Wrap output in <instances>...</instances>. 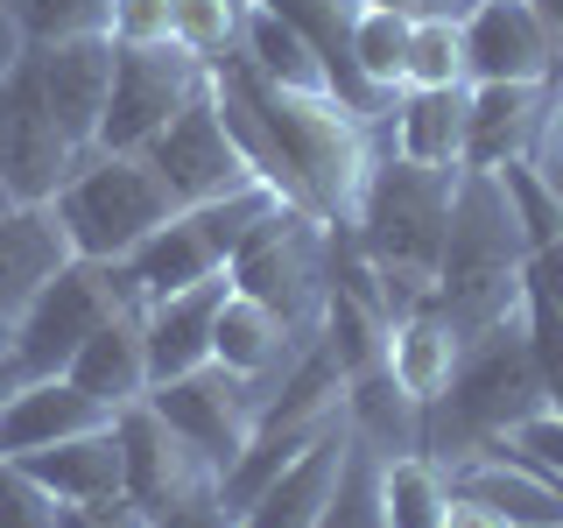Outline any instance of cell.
Instances as JSON below:
<instances>
[{"label": "cell", "instance_id": "1", "mask_svg": "<svg viewBox=\"0 0 563 528\" xmlns=\"http://www.w3.org/2000/svg\"><path fill=\"white\" fill-rule=\"evenodd\" d=\"M211 70L246 99V113L261 120L268 148L282 155L289 205L310 211V219H324V226H345L352 205H360L366 169H374V155H366V120L331 92H289V85L261 78L240 50H225Z\"/></svg>", "mask_w": 563, "mask_h": 528}, {"label": "cell", "instance_id": "2", "mask_svg": "<svg viewBox=\"0 0 563 528\" xmlns=\"http://www.w3.org/2000/svg\"><path fill=\"white\" fill-rule=\"evenodd\" d=\"M457 169L465 163H409V155H387V163L366 169L360 205H352V219H345V233L360 246V261L374 268L380 304H387L395 324L430 304L451 198H457Z\"/></svg>", "mask_w": 563, "mask_h": 528}, {"label": "cell", "instance_id": "3", "mask_svg": "<svg viewBox=\"0 0 563 528\" xmlns=\"http://www.w3.org/2000/svg\"><path fill=\"white\" fill-rule=\"evenodd\" d=\"M550 416V395H542V374H536V352H528V331H521V310L500 317V324L472 331L457 345V366H451V387L437 402H422V430H416V451L451 465V458L479 451V444H500L515 437L521 422Z\"/></svg>", "mask_w": 563, "mask_h": 528}, {"label": "cell", "instance_id": "4", "mask_svg": "<svg viewBox=\"0 0 563 528\" xmlns=\"http://www.w3.org/2000/svg\"><path fill=\"white\" fill-rule=\"evenodd\" d=\"M521 268H528V240L507 211V190L493 169H457V198L444 226V254H437L430 282V317H444L457 339L500 324L521 310Z\"/></svg>", "mask_w": 563, "mask_h": 528}, {"label": "cell", "instance_id": "5", "mask_svg": "<svg viewBox=\"0 0 563 528\" xmlns=\"http://www.w3.org/2000/svg\"><path fill=\"white\" fill-rule=\"evenodd\" d=\"M49 211H57L70 254L128 261L134 246L176 211V198H169L163 176L148 169L141 148H99V155H85V169L49 198Z\"/></svg>", "mask_w": 563, "mask_h": 528}, {"label": "cell", "instance_id": "6", "mask_svg": "<svg viewBox=\"0 0 563 528\" xmlns=\"http://www.w3.org/2000/svg\"><path fill=\"white\" fill-rule=\"evenodd\" d=\"M148 310L128 275V261H92V254H70L57 275L43 282V296L14 317L8 331V352L14 366H22L29 381H49L70 366V352H78L85 339H92L99 324H113V317H134Z\"/></svg>", "mask_w": 563, "mask_h": 528}, {"label": "cell", "instance_id": "7", "mask_svg": "<svg viewBox=\"0 0 563 528\" xmlns=\"http://www.w3.org/2000/svg\"><path fill=\"white\" fill-rule=\"evenodd\" d=\"M275 205H282V198H275L268 184H240V190H225V198H205V205H176L169 219L128 254V275H134L141 304H155V296H176V289H190V282L225 275L233 246L254 233V226L268 219Z\"/></svg>", "mask_w": 563, "mask_h": 528}, {"label": "cell", "instance_id": "8", "mask_svg": "<svg viewBox=\"0 0 563 528\" xmlns=\"http://www.w3.org/2000/svg\"><path fill=\"white\" fill-rule=\"evenodd\" d=\"M324 240H331L324 219H310V211H296V205H275L268 219L233 246L225 275H233L240 296H261V304L282 310L296 331H317L324 324V289H331L324 282Z\"/></svg>", "mask_w": 563, "mask_h": 528}, {"label": "cell", "instance_id": "9", "mask_svg": "<svg viewBox=\"0 0 563 528\" xmlns=\"http://www.w3.org/2000/svg\"><path fill=\"white\" fill-rule=\"evenodd\" d=\"M85 169V148L57 128L35 78V57L22 50V64L0 78V184L14 205H49L70 176Z\"/></svg>", "mask_w": 563, "mask_h": 528}, {"label": "cell", "instance_id": "10", "mask_svg": "<svg viewBox=\"0 0 563 528\" xmlns=\"http://www.w3.org/2000/svg\"><path fill=\"white\" fill-rule=\"evenodd\" d=\"M141 155H148V169L169 184L176 205H205V198H225V190H240V184H261L254 163L240 155V141L225 134L219 106H211V85H198V92L176 106L169 128H155L141 141Z\"/></svg>", "mask_w": 563, "mask_h": 528}, {"label": "cell", "instance_id": "11", "mask_svg": "<svg viewBox=\"0 0 563 528\" xmlns=\"http://www.w3.org/2000/svg\"><path fill=\"white\" fill-rule=\"evenodd\" d=\"M113 437H120V493H128L148 521L169 515V507H184L190 493L219 486V465H211L148 395L113 416Z\"/></svg>", "mask_w": 563, "mask_h": 528}, {"label": "cell", "instance_id": "12", "mask_svg": "<svg viewBox=\"0 0 563 528\" xmlns=\"http://www.w3.org/2000/svg\"><path fill=\"white\" fill-rule=\"evenodd\" d=\"M205 85V64L176 43H113V92H106L99 148H141L169 113Z\"/></svg>", "mask_w": 563, "mask_h": 528}, {"label": "cell", "instance_id": "13", "mask_svg": "<svg viewBox=\"0 0 563 528\" xmlns=\"http://www.w3.org/2000/svg\"><path fill=\"white\" fill-rule=\"evenodd\" d=\"M148 402L211 458V465L225 472V465L246 451V437H254L268 387L246 381V374H233V366H219V360H205V366H190V374H176V381H155Z\"/></svg>", "mask_w": 563, "mask_h": 528}, {"label": "cell", "instance_id": "14", "mask_svg": "<svg viewBox=\"0 0 563 528\" xmlns=\"http://www.w3.org/2000/svg\"><path fill=\"white\" fill-rule=\"evenodd\" d=\"M43 99L57 113V128L78 141L85 155H99V120L106 92H113V35H70V43H29Z\"/></svg>", "mask_w": 563, "mask_h": 528}, {"label": "cell", "instance_id": "15", "mask_svg": "<svg viewBox=\"0 0 563 528\" xmlns=\"http://www.w3.org/2000/svg\"><path fill=\"white\" fill-rule=\"evenodd\" d=\"M465 78L472 85H550L556 57L528 0H479L465 14Z\"/></svg>", "mask_w": 563, "mask_h": 528}, {"label": "cell", "instance_id": "16", "mask_svg": "<svg viewBox=\"0 0 563 528\" xmlns=\"http://www.w3.org/2000/svg\"><path fill=\"white\" fill-rule=\"evenodd\" d=\"M550 113H556V85H472L465 92V169L536 155Z\"/></svg>", "mask_w": 563, "mask_h": 528}, {"label": "cell", "instance_id": "17", "mask_svg": "<svg viewBox=\"0 0 563 528\" xmlns=\"http://www.w3.org/2000/svg\"><path fill=\"white\" fill-rule=\"evenodd\" d=\"M310 339L317 331H296L282 310H268L261 296H225L219 304V331H211V360L219 366H233V374H246V381H261L275 395L282 387V374H289L296 360L310 352Z\"/></svg>", "mask_w": 563, "mask_h": 528}, {"label": "cell", "instance_id": "18", "mask_svg": "<svg viewBox=\"0 0 563 528\" xmlns=\"http://www.w3.org/2000/svg\"><path fill=\"white\" fill-rule=\"evenodd\" d=\"M233 296V275H211V282H190L176 296H155L141 310V339H148V387L155 381H176L190 366L211 360V331H219V304Z\"/></svg>", "mask_w": 563, "mask_h": 528}, {"label": "cell", "instance_id": "19", "mask_svg": "<svg viewBox=\"0 0 563 528\" xmlns=\"http://www.w3.org/2000/svg\"><path fill=\"white\" fill-rule=\"evenodd\" d=\"M113 409L92 402L78 381L49 374V381H22L8 402H0V458H29V451H49L64 437H85V430H106Z\"/></svg>", "mask_w": 563, "mask_h": 528}, {"label": "cell", "instance_id": "20", "mask_svg": "<svg viewBox=\"0 0 563 528\" xmlns=\"http://www.w3.org/2000/svg\"><path fill=\"white\" fill-rule=\"evenodd\" d=\"M345 444H352V416L331 422L317 444L296 458V465H282L268 486L246 501L240 528H317V515H324V501L339 493V472H345Z\"/></svg>", "mask_w": 563, "mask_h": 528}, {"label": "cell", "instance_id": "21", "mask_svg": "<svg viewBox=\"0 0 563 528\" xmlns=\"http://www.w3.org/2000/svg\"><path fill=\"white\" fill-rule=\"evenodd\" d=\"M64 261H70V240H64V226H57L49 205L0 211V324L14 331V317L43 296V282L57 275Z\"/></svg>", "mask_w": 563, "mask_h": 528}, {"label": "cell", "instance_id": "22", "mask_svg": "<svg viewBox=\"0 0 563 528\" xmlns=\"http://www.w3.org/2000/svg\"><path fill=\"white\" fill-rule=\"evenodd\" d=\"M261 8L282 14V22L303 35L317 57H324V70H331V92H339V99L352 106V113L366 120V128H374L387 106H395V99H380L374 85H366L360 70H352V22H360V0H261Z\"/></svg>", "mask_w": 563, "mask_h": 528}, {"label": "cell", "instance_id": "23", "mask_svg": "<svg viewBox=\"0 0 563 528\" xmlns=\"http://www.w3.org/2000/svg\"><path fill=\"white\" fill-rule=\"evenodd\" d=\"M64 381H78L92 402H106V409H128V402L148 395V339H141V310L134 317H113V324H99L92 339H85L78 352H70Z\"/></svg>", "mask_w": 563, "mask_h": 528}, {"label": "cell", "instance_id": "24", "mask_svg": "<svg viewBox=\"0 0 563 528\" xmlns=\"http://www.w3.org/2000/svg\"><path fill=\"white\" fill-rule=\"evenodd\" d=\"M14 465H29V480H43L64 507L70 501H113L120 493V437H113V422H106V430L64 437V444L29 451V458H14Z\"/></svg>", "mask_w": 563, "mask_h": 528}, {"label": "cell", "instance_id": "25", "mask_svg": "<svg viewBox=\"0 0 563 528\" xmlns=\"http://www.w3.org/2000/svg\"><path fill=\"white\" fill-rule=\"evenodd\" d=\"M457 331L444 324V317H430V310H416V317H401L395 331H387V374H395V387L416 402H437L451 387V366H457Z\"/></svg>", "mask_w": 563, "mask_h": 528}, {"label": "cell", "instance_id": "26", "mask_svg": "<svg viewBox=\"0 0 563 528\" xmlns=\"http://www.w3.org/2000/svg\"><path fill=\"white\" fill-rule=\"evenodd\" d=\"M465 92L472 85H444V92H395V155L409 163H465Z\"/></svg>", "mask_w": 563, "mask_h": 528}, {"label": "cell", "instance_id": "27", "mask_svg": "<svg viewBox=\"0 0 563 528\" xmlns=\"http://www.w3.org/2000/svg\"><path fill=\"white\" fill-rule=\"evenodd\" d=\"M240 57L261 70V78H275V85H289V92H331V70L324 57L296 35L282 14H268L261 0H246V22H240ZM339 99V92H331Z\"/></svg>", "mask_w": 563, "mask_h": 528}, {"label": "cell", "instance_id": "28", "mask_svg": "<svg viewBox=\"0 0 563 528\" xmlns=\"http://www.w3.org/2000/svg\"><path fill=\"white\" fill-rule=\"evenodd\" d=\"M380 507H387V528H444V507H451L444 465L422 451L380 458Z\"/></svg>", "mask_w": 563, "mask_h": 528}, {"label": "cell", "instance_id": "29", "mask_svg": "<svg viewBox=\"0 0 563 528\" xmlns=\"http://www.w3.org/2000/svg\"><path fill=\"white\" fill-rule=\"evenodd\" d=\"M493 176H500V190H507V211H515L528 254H536V246H556L563 240V198H556L550 176H542L536 155H507V163H493Z\"/></svg>", "mask_w": 563, "mask_h": 528}, {"label": "cell", "instance_id": "30", "mask_svg": "<svg viewBox=\"0 0 563 528\" xmlns=\"http://www.w3.org/2000/svg\"><path fill=\"white\" fill-rule=\"evenodd\" d=\"M317 528H387V507H380V451L352 430L345 444V472H339V493L324 501Z\"/></svg>", "mask_w": 563, "mask_h": 528}, {"label": "cell", "instance_id": "31", "mask_svg": "<svg viewBox=\"0 0 563 528\" xmlns=\"http://www.w3.org/2000/svg\"><path fill=\"white\" fill-rule=\"evenodd\" d=\"M401 64H409V22L387 14V8H360V22H352V70H360L380 99H395Z\"/></svg>", "mask_w": 563, "mask_h": 528}, {"label": "cell", "instance_id": "32", "mask_svg": "<svg viewBox=\"0 0 563 528\" xmlns=\"http://www.w3.org/2000/svg\"><path fill=\"white\" fill-rule=\"evenodd\" d=\"M465 78V29L457 22H409V64H401V92H444Z\"/></svg>", "mask_w": 563, "mask_h": 528}, {"label": "cell", "instance_id": "33", "mask_svg": "<svg viewBox=\"0 0 563 528\" xmlns=\"http://www.w3.org/2000/svg\"><path fill=\"white\" fill-rule=\"evenodd\" d=\"M246 0H169V43L190 50L198 64H219L225 50H240Z\"/></svg>", "mask_w": 563, "mask_h": 528}, {"label": "cell", "instance_id": "34", "mask_svg": "<svg viewBox=\"0 0 563 528\" xmlns=\"http://www.w3.org/2000/svg\"><path fill=\"white\" fill-rule=\"evenodd\" d=\"M29 43H70V35H106L113 0H8Z\"/></svg>", "mask_w": 563, "mask_h": 528}, {"label": "cell", "instance_id": "35", "mask_svg": "<svg viewBox=\"0 0 563 528\" xmlns=\"http://www.w3.org/2000/svg\"><path fill=\"white\" fill-rule=\"evenodd\" d=\"M64 501L43 480H29V465L0 458V528H57Z\"/></svg>", "mask_w": 563, "mask_h": 528}, {"label": "cell", "instance_id": "36", "mask_svg": "<svg viewBox=\"0 0 563 528\" xmlns=\"http://www.w3.org/2000/svg\"><path fill=\"white\" fill-rule=\"evenodd\" d=\"M113 43H169V0H113Z\"/></svg>", "mask_w": 563, "mask_h": 528}, {"label": "cell", "instance_id": "37", "mask_svg": "<svg viewBox=\"0 0 563 528\" xmlns=\"http://www.w3.org/2000/svg\"><path fill=\"white\" fill-rule=\"evenodd\" d=\"M515 458H528V465H542L550 480H563V416H536V422H521L515 437H500Z\"/></svg>", "mask_w": 563, "mask_h": 528}, {"label": "cell", "instance_id": "38", "mask_svg": "<svg viewBox=\"0 0 563 528\" xmlns=\"http://www.w3.org/2000/svg\"><path fill=\"white\" fill-rule=\"evenodd\" d=\"M57 528H148V515H141L128 493H113V501H70Z\"/></svg>", "mask_w": 563, "mask_h": 528}, {"label": "cell", "instance_id": "39", "mask_svg": "<svg viewBox=\"0 0 563 528\" xmlns=\"http://www.w3.org/2000/svg\"><path fill=\"white\" fill-rule=\"evenodd\" d=\"M148 528H240V515L219 501V486H205V493H190L184 507H169V515H155Z\"/></svg>", "mask_w": 563, "mask_h": 528}, {"label": "cell", "instance_id": "40", "mask_svg": "<svg viewBox=\"0 0 563 528\" xmlns=\"http://www.w3.org/2000/svg\"><path fill=\"white\" fill-rule=\"evenodd\" d=\"M360 8H387L401 22H465L479 0H360Z\"/></svg>", "mask_w": 563, "mask_h": 528}, {"label": "cell", "instance_id": "41", "mask_svg": "<svg viewBox=\"0 0 563 528\" xmlns=\"http://www.w3.org/2000/svg\"><path fill=\"white\" fill-rule=\"evenodd\" d=\"M536 163H542V176H550L556 198H563V85H556V113H550V128H542V141H536Z\"/></svg>", "mask_w": 563, "mask_h": 528}, {"label": "cell", "instance_id": "42", "mask_svg": "<svg viewBox=\"0 0 563 528\" xmlns=\"http://www.w3.org/2000/svg\"><path fill=\"white\" fill-rule=\"evenodd\" d=\"M444 528H507V521L493 515L486 501H465V493H451V507H444Z\"/></svg>", "mask_w": 563, "mask_h": 528}, {"label": "cell", "instance_id": "43", "mask_svg": "<svg viewBox=\"0 0 563 528\" xmlns=\"http://www.w3.org/2000/svg\"><path fill=\"white\" fill-rule=\"evenodd\" d=\"M528 8H536L542 35H550V57H556V78L550 85H563V0H528Z\"/></svg>", "mask_w": 563, "mask_h": 528}, {"label": "cell", "instance_id": "44", "mask_svg": "<svg viewBox=\"0 0 563 528\" xmlns=\"http://www.w3.org/2000/svg\"><path fill=\"white\" fill-rule=\"evenodd\" d=\"M22 50H29V35H22V22H14V8L0 0V78L22 64Z\"/></svg>", "mask_w": 563, "mask_h": 528}, {"label": "cell", "instance_id": "45", "mask_svg": "<svg viewBox=\"0 0 563 528\" xmlns=\"http://www.w3.org/2000/svg\"><path fill=\"white\" fill-rule=\"evenodd\" d=\"M22 381H29V374H22V366H14V352L0 345V402H8V395H14V387H22Z\"/></svg>", "mask_w": 563, "mask_h": 528}, {"label": "cell", "instance_id": "46", "mask_svg": "<svg viewBox=\"0 0 563 528\" xmlns=\"http://www.w3.org/2000/svg\"><path fill=\"white\" fill-rule=\"evenodd\" d=\"M0 211H14V198H8V184H0Z\"/></svg>", "mask_w": 563, "mask_h": 528}, {"label": "cell", "instance_id": "47", "mask_svg": "<svg viewBox=\"0 0 563 528\" xmlns=\"http://www.w3.org/2000/svg\"><path fill=\"white\" fill-rule=\"evenodd\" d=\"M0 345H8V324H0Z\"/></svg>", "mask_w": 563, "mask_h": 528}]
</instances>
